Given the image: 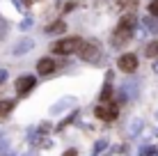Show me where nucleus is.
Masks as SVG:
<instances>
[{"instance_id": "1", "label": "nucleus", "mask_w": 158, "mask_h": 156, "mask_svg": "<svg viewBox=\"0 0 158 156\" xmlns=\"http://www.w3.org/2000/svg\"><path fill=\"white\" fill-rule=\"evenodd\" d=\"M135 25H138V19L135 16H124L122 21H119V25H117V30H115V39H112V44L115 46H124V44H128L131 39H133V30H135Z\"/></svg>"}, {"instance_id": "2", "label": "nucleus", "mask_w": 158, "mask_h": 156, "mask_svg": "<svg viewBox=\"0 0 158 156\" xmlns=\"http://www.w3.org/2000/svg\"><path fill=\"white\" fill-rule=\"evenodd\" d=\"M80 44H83V39H80V37H69V39H60V41H55L51 48H53V53L69 55V53H76V51H78Z\"/></svg>"}, {"instance_id": "3", "label": "nucleus", "mask_w": 158, "mask_h": 156, "mask_svg": "<svg viewBox=\"0 0 158 156\" xmlns=\"http://www.w3.org/2000/svg\"><path fill=\"white\" fill-rule=\"evenodd\" d=\"M78 55L83 57V60H87V62H99V60H103L101 48L96 46L94 41H83L80 48H78Z\"/></svg>"}, {"instance_id": "4", "label": "nucleus", "mask_w": 158, "mask_h": 156, "mask_svg": "<svg viewBox=\"0 0 158 156\" xmlns=\"http://www.w3.org/2000/svg\"><path fill=\"white\" fill-rule=\"evenodd\" d=\"M117 112H119V103H117V101H106V103L96 106L94 115L99 117V120H103V122H112L117 117Z\"/></svg>"}, {"instance_id": "5", "label": "nucleus", "mask_w": 158, "mask_h": 156, "mask_svg": "<svg viewBox=\"0 0 158 156\" xmlns=\"http://www.w3.org/2000/svg\"><path fill=\"white\" fill-rule=\"evenodd\" d=\"M37 85V78L35 76H21V78H16V83H14V87H16V94H21V96H25L30 92L32 87Z\"/></svg>"}, {"instance_id": "6", "label": "nucleus", "mask_w": 158, "mask_h": 156, "mask_svg": "<svg viewBox=\"0 0 158 156\" xmlns=\"http://www.w3.org/2000/svg\"><path fill=\"white\" fill-rule=\"evenodd\" d=\"M119 69H122L124 74L138 71V55H133V53H124V55L119 57Z\"/></svg>"}, {"instance_id": "7", "label": "nucleus", "mask_w": 158, "mask_h": 156, "mask_svg": "<svg viewBox=\"0 0 158 156\" xmlns=\"http://www.w3.org/2000/svg\"><path fill=\"white\" fill-rule=\"evenodd\" d=\"M135 96H138V83H135V80H126V83L119 87V99L128 101V99H135Z\"/></svg>"}, {"instance_id": "8", "label": "nucleus", "mask_w": 158, "mask_h": 156, "mask_svg": "<svg viewBox=\"0 0 158 156\" xmlns=\"http://www.w3.org/2000/svg\"><path fill=\"white\" fill-rule=\"evenodd\" d=\"M37 71H39V76H48V74L55 71V62L51 57H44V60L37 62Z\"/></svg>"}, {"instance_id": "9", "label": "nucleus", "mask_w": 158, "mask_h": 156, "mask_svg": "<svg viewBox=\"0 0 158 156\" xmlns=\"http://www.w3.org/2000/svg\"><path fill=\"white\" fill-rule=\"evenodd\" d=\"M110 80H112V74H108V83H106V87L101 90V103L112 101V85H110Z\"/></svg>"}, {"instance_id": "10", "label": "nucleus", "mask_w": 158, "mask_h": 156, "mask_svg": "<svg viewBox=\"0 0 158 156\" xmlns=\"http://www.w3.org/2000/svg\"><path fill=\"white\" fill-rule=\"evenodd\" d=\"M14 110V101H0V117H5V115H9V112Z\"/></svg>"}, {"instance_id": "11", "label": "nucleus", "mask_w": 158, "mask_h": 156, "mask_svg": "<svg viewBox=\"0 0 158 156\" xmlns=\"http://www.w3.org/2000/svg\"><path fill=\"white\" fill-rule=\"evenodd\" d=\"M32 46H35V41H32V39H25L23 41V44H19V46H16L14 48V53H16V55H21V53H25V51H30V48Z\"/></svg>"}, {"instance_id": "12", "label": "nucleus", "mask_w": 158, "mask_h": 156, "mask_svg": "<svg viewBox=\"0 0 158 156\" xmlns=\"http://www.w3.org/2000/svg\"><path fill=\"white\" fill-rule=\"evenodd\" d=\"M147 57H151V60H158V39L154 41V44L147 46Z\"/></svg>"}, {"instance_id": "13", "label": "nucleus", "mask_w": 158, "mask_h": 156, "mask_svg": "<svg viewBox=\"0 0 158 156\" xmlns=\"http://www.w3.org/2000/svg\"><path fill=\"white\" fill-rule=\"evenodd\" d=\"M138 156H158V147H142Z\"/></svg>"}, {"instance_id": "14", "label": "nucleus", "mask_w": 158, "mask_h": 156, "mask_svg": "<svg viewBox=\"0 0 158 156\" xmlns=\"http://www.w3.org/2000/svg\"><path fill=\"white\" fill-rule=\"evenodd\" d=\"M64 30V21H57V23H53V25H48L46 32H62Z\"/></svg>"}, {"instance_id": "15", "label": "nucleus", "mask_w": 158, "mask_h": 156, "mask_svg": "<svg viewBox=\"0 0 158 156\" xmlns=\"http://www.w3.org/2000/svg\"><path fill=\"white\" fill-rule=\"evenodd\" d=\"M144 23H147V28L154 32V35H158V21H154V19H147Z\"/></svg>"}, {"instance_id": "16", "label": "nucleus", "mask_w": 158, "mask_h": 156, "mask_svg": "<svg viewBox=\"0 0 158 156\" xmlns=\"http://www.w3.org/2000/svg\"><path fill=\"white\" fill-rule=\"evenodd\" d=\"M106 147H108V140H99V142H96V147H94V156H99Z\"/></svg>"}, {"instance_id": "17", "label": "nucleus", "mask_w": 158, "mask_h": 156, "mask_svg": "<svg viewBox=\"0 0 158 156\" xmlns=\"http://www.w3.org/2000/svg\"><path fill=\"white\" fill-rule=\"evenodd\" d=\"M73 120H76V112H71V115H69V117H67V120H64V122H62V124H60V126H57V131H64V126H69V124H71V122H73Z\"/></svg>"}, {"instance_id": "18", "label": "nucleus", "mask_w": 158, "mask_h": 156, "mask_svg": "<svg viewBox=\"0 0 158 156\" xmlns=\"http://www.w3.org/2000/svg\"><path fill=\"white\" fill-rule=\"evenodd\" d=\"M140 126H142V122H140V120H133V122H131V133H133V136H135V133H140V131H138Z\"/></svg>"}, {"instance_id": "19", "label": "nucleus", "mask_w": 158, "mask_h": 156, "mask_svg": "<svg viewBox=\"0 0 158 156\" xmlns=\"http://www.w3.org/2000/svg\"><path fill=\"white\" fill-rule=\"evenodd\" d=\"M119 7L131 9V7H135V0H119Z\"/></svg>"}, {"instance_id": "20", "label": "nucleus", "mask_w": 158, "mask_h": 156, "mask_svg": "<svg viewBox=\"0 0 158 156\" xmlns=\"http://www.w3.org/2000/svg\"><path fill=\"white\" fill-rule=\"evenodd\" d=\"M149 14H151V16H158V0L149 2Z\"/></svg>"}, {"instance_id": "21", "label": "nucleus", "mask_w": 158, "mask_h": 156, "mask_svg": "<svg viewBox=\"0 0 158 156\" xmlns=\"http://www.w3.org/2000/svg\"><path fill=\"white\" fill-rule=\"evenodd\" d=\"M5 32H7V21H5L2 16H0V39L5 37Z\"/></svg>"}, {"instance_id": "22", "label": "nucleus", "mask_w": 158, "mask_h": 156, "mask_svg": "<svg viewBox=\"0 0 158 156\" xmlns=\"http://www.w3.org/2000/svg\"><path fill=\"white\" fill-rule=\"evenodd\" d=\"M32 25V19H28V21H23V23H21V30H28Z\"/></svg>"}, {"instance_id": "23", "label": "nucleus", "mask_w": 158, "mask_h": 156, "mask_svg": "<svg viewBox=\"0 0 158 156\" xmlns=\"http://www.w3.org/2000/svg\"><path fill=\"white\" fill-rule=\"evenodd\" d=\"M62 156H78V152H76V149H67Z\"/></svg>"}, {"instance_id": "24", "label": "nucleus", "mask_w": 158, "mask_h": 156, "mask_svg": "<svg viewBox=\"0 0 158 156\" xmlns=\"http://www.w3.org/2000/svg\"><path fill=\"white\" fill-rule=\"evenodd\" d=\"M2 80H7V71H5V69H0V83H2Z\"/></svg>"}, {"instance_id": "25", "label": "nucleus", "mask_w": 158, "mask_h": 156, "mask_svg": "<svg viewBox=\"0 0 158 156\" xmlns=\"http://www.w3.org/2000/svg\"><path fill=\"white\" fill-rule=\"evenodd\" d=\"M156 120H158V112H156Z\"/></svg>"}]
</instances>
